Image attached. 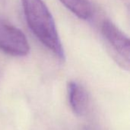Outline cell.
<instances>
[{
	"label": "cell",
	"mask_w": 130,
	"mask_h": 130,
	"mask_svg": "<svg viewBox=\"0 0 130 130\" xmlns=\"http://www.w3.org/2000/svg\"><path fill=\"white\" fill-rule=\"evenodd\" d=\"M0 50L15 57L29 54L30 45L21 30L5 21H0Z\"/></svg>",
	"instance_id": "cell-3"
},
{
	"label": "cell",
	"mask_w": 130,
	"mask_h": 130,
	"mask_svg": "<svg viewBox=\"0 0 130 130\" xmlns=\"http://www.w3.org/2000/svg\"><path fill=\"white\" fill-rule=\"evenodd\" d=\"M101 32L106 43L124 67L129 68L130 47L129 37L110 20H104L101 26Z\"/></svg>",
	"instance_id": "cell-2"
},
{
	"label": "cell",
	"mask_w": 130,
	"mask_h": 130,
	"mask_svg": "<svg viewBox=\"0 0 130 130\" xmlns=\"http://www.w3.org/2000/svg\"><path fill=\"white\" fill-rule=\"evenodd\" d=\"M70 107L77 116L85 115L89 107V96L86 90L78 83L70 81L67 86Z\"/></svg>",
	"instance_id": "cell-4"
},
{
	"label": "cell",
	"mask_w": 130,
	"mask_h": 130,
	"mask_svg": "<svg viewBox=\"0 0 130 130\" xmlns=\"http://www.w3.org/2000/svg\"><path fill=\"white\" fill-rule=\"evenodd\" d=\"M26 21L37 38L59 60L66 55L55 21L43 0H21Z\"/></svg>",
	"instance_id": "cell-1"
},
{
	"label": "cell",
	"mask_w": 130,
	"mask_h": 130,
	"mask_svg": "<svg viewBox=\"0 0 130 130\" xmlns=\"http://www.w3.org/2000/svg\"><path fill=\"white\" fill-rule=\"evenodd\" d=\"M59 2L80 19H91L94 15V6L89 0H59Z\"/></svg>",
	"instance_id": "cell-5"
}]
</instances>
